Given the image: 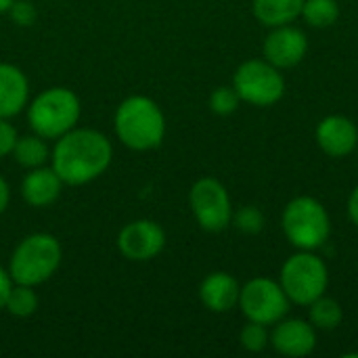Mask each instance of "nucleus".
<instances>
[{"label":"nucleus","instance_id":"obj_4","mask_svg":"<svg viewBox=\"0 0 358 358\" xmlns=\"http://www.w3.org/2000/svg\"><path fill=\"white\" fill-rule=\"evenodd\" d=\"M61 243L57 237L48 233H34L19 241L15 248L10 262H8V275L13 283L23 285H42L46 283L61 264Z\"/></svg>","mask_w":358,"mask_h":358},{"label":"nucleus","instance_id":"obj_12","mask_svg":"<svg viewBox=\"0 0 358 358\" xmlns=\"http://www.w3.org/2000/svg\"><path fill=\"white\" fill-rule=\"evenodd\" d=\"M268 344L283 357H308L317 348V331L313 323L308 321H302V319L283 321L281 319L279 323H275Z\"/></svg>","mask_w":358,"mask_h":358},{"label":"nucleus","instance_id":"obj_27","mask_svg":"<svg viewBox=\"0 0 358 358\" xmlns=\"http://www.w3.org/2000/svg\"><path fill=\"white\" fill-rule=\"evenodd\" d=\"M13 287V279L8 275V271H4L0 266V310H4V302H6V296Z\"/></svg>","mask_w":358,"mask_h":358},{"label":"nucleus","instance_id":"obj_24","mask_svg":"<svg viewBox=\"0 0 358 358\" xmlns=\"http://www.w3.org/2000/svg\"><path fill=\"white\" fill-rule=\"evenodd\" d=\"M233 224L248 235H256L264 229V214L256 206H245L233 212Z\"/></svg>","mask_w":358,"mask_h":358},{"label":"nucleus","instance_id":"obj_2","mask_svg":"<svg viewBox=\"0 0 358 358\" xmlns=\"http://www.w3.org/2000/svg\"><path fill=\"white\" fill-rule=\"evenodd\" d=\"M113 128L124 147L132 151H151L159 147L166 136V117L153 99L134 94L117 107Z\"/></svg>","mask_w":358,"mask_h":358},{"label":"nucleus","instance_id":"obj_3","mask_svg":"<svg viewBox=\"0 0 358 358\" xmlns=\"http://www.w3.org/2000/svg\"><path fill=\"white\" fill-rule=\"evenodd\" d=\"M80 115L82 105L78 94L63 86L46 88L36 94L31 103H27V124L31 132L44 136L46 141H57L76 128Z\"/></svg>","mask_w":358,"mask_h":358},{"label":"nucleus","instance_id":"obj_1","mask_svg":"<svg viewBox=\"0 0 358 358\" xmlns=\"http://www.w3.org/2000/svg\"><path fill=\"white\" fill-rule=\"evenodd\" d=\"M113 157L111 141L92 128H71L57 138L50 151V166L65 185L80 187L96 180Z\"/></svg>","mask_w":358,"mask_h":358},{"label":"nucleus","instance_id":"obj_8","mask_svg":"<svg viewBox=\"0 0 358 358\" xmlns=\"http://www.w3.org/2000/svg\"><path fill=\"white\" fill-rule=\"evenodd\" d=\"M289 298L283 292L281 283L268 277H256L241 287L239 294V308L248 321L260 325H275L279 323L289 310Z\"/></svg>","mask_w":358,"mask_h":358},{"label":"nucleus","instance_id":"obj_30","mask_svg":"<svg viewBox=\"0 0 358 358\" xmlns=\"http://www.w3.org/2000/svg\"><path fill=\"white\" fill-rule=\"evenodd\" d=\"M10 4H13V0H0V15L2 13H8Z\"/></svg>","mask_w":358,"mask_h":358},{"label":"nucleus","instance_id":"obj_23","mask_svg":"<svg viewBox=\"0 0 358 358\" xmlns=\"http://www.w3.org/2000/svg\"><path fill=\"white\" fill-rule=\"evenodd\" d=\"M241 99L237 94V90L233 86H218L212 94H210V109L216 115H231L237 111Z\"/></svg>","mask_w":358,"mask_h":358},{"label":"nucleus","instance_id":"obj_5","mask_svg":"<svg viewBox=\"0 0 358 358\" xmlns=\"http://www.w3.org/2000/svg\"><path fill=\"white\" fill-rule=\"evenodd\" d=\"M281 224L287 241L306 252L323 248L331 235V218L325 206L308 195H300L285 206Z\"/></svg>","mask_w":358,"mask_h":358},{"label":"nucleus","instance_id":"obj_16","mask_svg":"<svg viewBox=\"0 0 358 358\" xmlns=\"http://www.w3.org/2000/svg\"><path fill=\"white\" fill-rule=\"evenodd\" d=\"M29 103V84L25 73L10 63H0V117H15Z\"/></svg>","mask_w":358,"mask_h":358},{"label":"nucleus","instance_id":"obj_13","mask_svg":"<svg viewBox=\"0 0 358 358\" xmlns=\"http://www.w3.org/2000/svg\"><path fill=\"white\" fill-rule=\"evenodd\" d=\"M317 143L329 157H346L358 147L357 124L346 115H327L317 126Z\"/></svg>","mask_w":358,"mask_h":358},{"label":"nucleus","instance_id":"obj_22","mask_svg":"<svg viewBox=\"0 0 358 358\" xmlns=\"http://www.w3.org/2000/svg\"><path fill=\"white\" fill-rule=\"evenodd\" d=\"M239 342L248 352H262L271 342V334L266 331V325L248 321V325L239 334Z\"/></svg>","mask_w":358,"mask_h":358},{"label":"nucleus","instance_id":"obj_10","mask_svg":"<svg viewBox=\"0 0 358 358\" xmlns=\"http://www.w3.org/2000/svg\"><path fill=\"white\" fill-rule=\"evenodd\" d=\"M166 248V231L149 218L128 222L117 235V250L132 262H149Z\"/></svg>","mask_w":358,"mask_h":358},{"label":"nucleus","instance_id":"obj_7","mask_svg":"<svg viewBox=\"0 0 358 358\" xmlns=\"http://www.w3.org/2000/svg\"><path fill=\"white\" fill-rule=\"evenodd\" d=\"M233 88L237 90L241 101L256 107H271L283 99L285 80L279 67H275L266 59H250L237 67L233 76Z\"/></svg>","mask_w":358,"mask_h":358},{"label":"nucleus","instance_id":"obj_9","mask_svg":"<svg viewBox=\"0 0 358 358\" xmlns=\"http://www.w3.org/2000/svg\"><path fill=\"white\" fill-rule=\"evenodd\" d=\"M189 203L197 224L208 233H220L233 222L229 191L216 178H199L189 191Z\"/></svg>","mask_w":358,"mask_h":358},{"label":"nucleus","instance_id":"obj_15","mask_svg":"<svg viewBox=\"0 0 358 358\" xmlns=\"http://www.w3.org/2000/svg\"><path fill=\"white\" fill-rule=\"evenodd\" d=\"M63 185L65 182L52 170V166L50 168L48 166L31 168L21 182V197L31 208H46L57 201Z\"/></svg>","mask_w":358,"mask_h":358},{"label":"nucleus","instance_id":"obj_29","mask_svg":"<svg viewBox=\"0 0 358 358\" xmlns=\"http://www.w3.org/2000/svg\"><path fill=\"white\" fill-rule=\"evenodd\" d=\"M8 201H10V189H8L6 180L0 176V214L8 208Z\"/></svg>","mask_w":358,"mask_h":358},{"label":"nucleus","instance_id":"obj_25","mask_svg":"<svg viewBox=\"0 0 358 358\" xmlns=\"http://www.w3.org/2000/svg\"><path fill=\"white\" fill-rule=\"evenodd\" d=\"M8 15L13 19V23L21 25V27H27L36 21L38 13L34 8V4L29 0H13L10 8H8Z\"/></svg>","mask_w":358,"mask_h":358},{"label":"nucleus","instance_id":"obj_26","mask_svg":"<svg viewBox=\"0 0 358 358\" xmlns=\"http://www.w3.org/2000/svg\"><path fill=\"white\" fill-rule=\"evenodd\" d=\"M15 141H17L15 126L6 117H0V157L10 155V151L15 147Z\"/></svg>","mask_w":358,"mask_h":358},{"label":"nucleus","instance_id":"obj_18","mask_svg":"<svg viewBox=\"0 0 358 358\" xmlns=\"http://www.w3.org/2000/svg\"><path fill=\"white\" fill-rule=\"evenodd\" d=\"M10 155L15 157V162L27 170L31 168H40L50 159V147L46 143L44 136L40 134H25V136H17L15 147L10 151Z\"/></svg>","mask_w":358,"mask_h":358},{"label":"nucleus","instance_id":"obj_21","mask_svg":"<svg viewBox=\"0 0 358 358\" xmlns=\"http://www.w3.org/2000/svg\"><path fill=\"white\" fill-rule=\"evenodd\" d=\"M4 310L17 319H27L38 310V296L34 292L31 285H23V283H13L6 302H4Z\"/></svg>","mask_w":358,"mask_h":358},{"label":"nucleus","instance_id":"obj_17","mask_svg":"<svg viewBox=\"0 0 358 358\" xmlns=\"http://www.w3.org/2000/svg\"><path fill=\"white\" fill-rule=\"evenodd\" d=\"M304 0H252L254 17L266 27L289 25L302 15Z\"/></svg>","mask_w":358,"mask_h":358},{"label":"nucleus","instance_id":"obj_19","mask_svg":"<svg viewBox=\"0 0 358 358\" xmlns=\"http://www.w3.org/2000/svg\"><path fill=\"white\" fill-rule=\"evenodd\" d=\"M308 310H310V323L315 329L334 331L344 321V310H342L340 302L334 298H327V296H321L313 304H308Z\"/></svg>","mask_w":358,"mask_h":358},{"label":"nucleus","instance_id":"obj_14","mask_svg":"<svg viewBox=\"0 0 358 358\" xmlns=\"http://www.w3.org/2000/svg\"><path fill=\"white\" fill-rule=\"evenodd\" d=\"M239 294H241V287L237 279L222 271L210 273L199 285L201 304L210 313H218V315L233 310L239 304Z\"/></svg>","mask_w":358,"mask_h":358},{"label":"nucleus","instance_id":"obj_28","mask_svg":"<svg viewBox=\"0 0 358 358\" xmlns=\"http://www.w3.org/2000/svg\"><path fill=\"white\" fill-rule=\"evenodd\" d=\"M348 216L358 227V185L355 187V191L350 193V199H348Z\"/></svg>","mask_w":358,"mask_h":358},{"label":"nucleus","instance_id":"obj_20","mask_svg":"<svg viewBox=\"0 0 358 358\" xmlns=\"http://www.w3.org/2000/svg\"><path fill=\"white\" fill-rule=\"evenodd\" d=\"M300 17L310 27H331L340 19V4L338 0H304Z\"/></svg>","mask_w":358,"mask_h":358},{"label":"nucleus","instance_id":"obj_6","mask_svg":"<svg viewBox=\"0 0 358 358\" xmlns=\"http://www.w3.org/2000/svg\"><path fill=\"white\" fill-rule=\"evenodd\" d=\"M279 283L287 294L289 302L298 306H308L317 298L325 296L329 287V271L319 256L300 250L298 254L285 260Z\"/></svg>","mask_w":358,"mask_h":358},{"label":"nucleus","instance_id":"obj_11","mask_svg":"<svg viewBox=\"0 0 358 358\" xmlns=\"http://www.w3.org/2000/svg\"><path fill=\"white\" fill-rule=\"evenodd\" d=\"M264 59L279 69L296 67L308 52V38L302 29L289 25L273 27L264 40Z\"/></svg>","mask_w":358,"mask_h":358}]
</instances>
